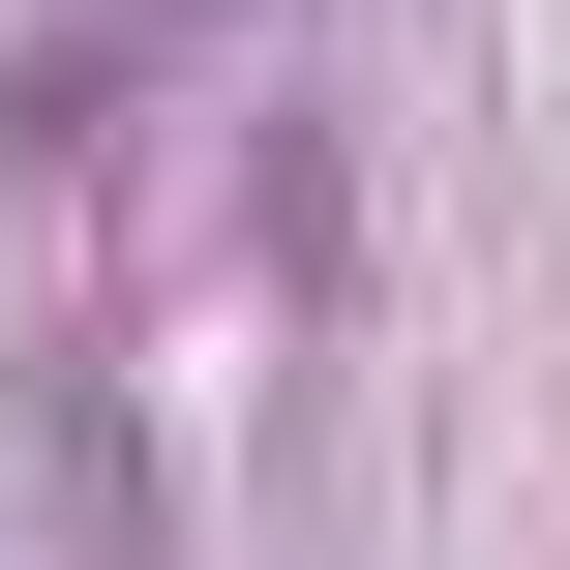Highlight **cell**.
Instances as JSON below:
<instances>
[{
  "instance_id": "obj_1",
  "label": "cell",
  "mask_w": 570,
  "mask_h": 570,
  "mask_svg": "<svg viewBox=\"0 0 570 570\" xmlns=\"http://www.w3.org/2000/svg\"><path fill=\"white\" fill-rule=\"evenodd\" d=\"M0 451L60 481V570H150V451H120V391H90V361H0Z\"/></svg>"
}]
</instances>
